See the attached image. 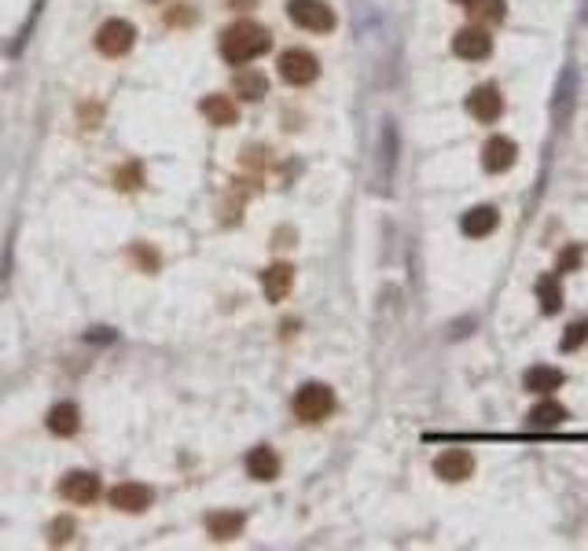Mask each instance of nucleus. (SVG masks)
Segmentation results:
<instances>
[{"instance_id": "1", "label": "nucleus", "mask_w": 588, "mask_h": 551, "mask_svg": "<svg viewBox=\"0 0 588 551\" xmlns=\"http://www.w3.org/2000/svg\"><path fill=\"white\" fill-rule=\"evenodd\" d=\"M269 48H273L269 30L257 26V23H247V19L236 23V26H229L225 37H221V55H225L232 67H243V63L257 60V55H265Z\"/></svg>"}, {"instance_id": "2", "label": "nucleus", "mask_w": 588, "mask_h": 551, "mask_svg": "<svg viewBox=\"0 0 588 551\" xmlns=\"http://www.w3.org/2000/svg\"><path fill=\"white\" fill-rule=\"evenodd\" d=\"M335 412V394H331V386L324 382H305L302 390L294 394V416L302 423H320V419H328Z\"/></svg>"}, {"instance_id": "3", "label": "nucleus", "mask_w": 588, "mask_h": 551, "mask_svg": "<svg viewBox=\"0 0 588 551\" xmlns=\"http://www.w3.org/2000/svg\"><path fill=\"white\" fill-rule=\"evenodd\" d=\"M287 15L294 26H302L309 33H331L335 30V12L324 5V0H291Z\"/></svg>"}, {"instance_id": "4", "label": "nucleus", "mask_w": 588, "mask_h": 551, "mask_svg": "<svg viewBox=\"0 0 588 551\" xmlns=\"http://www.w3.org/2000/svg\"><path fill=\"white\" fill-rule=\"evenodd\" d=\"M316 74H320V63H316L313 51H305V48H287V51L280 55V78H284L287 85H309V81H316Z\"/></svg>"}, {"instance_id": "5", "label": "nucleus", "mask_w": 588, "mask_h": 551, "mask_svg": "<svg viewBox=\"0 0 588 551\" xmlns=\"http://www.w3.org/2000/svg\"><path fill=\"white\" fill-rule=\"evenodd\" d=\"M467 110H471V118L482 122V126L497 122V118L504 115V96H500V89H497V85H478V89L467 96Z\"/></svg>"}, {"instance_id": "6", "label": "nucleus", "mask_w": 588, "mask_h": 551, "mask_svg": "<svg viewBox=\"0 0 588 551\" xmlns=\"http://www.w3.org/2000/svg\"><path fill=\"white\" fill-rule=\"evenodd\" d=\"M133 41H136V30H133V23H126V19L103 23L99 33H96V48H99L103 55H126V51L133 48Z\"/></svg>"}, {"instance_id": "7", "label": "nucleus", "mask_w": 588, "mask_h": 551, "mask_svg": "<svg viewBox=\"0 0 588 551\" xmlns=\"http://www.w3.org/2000/svg\"><path fill=\"white\" fill-rule=\"evenodd\" d=\"M453 51L460 55V60L478 63V60H486V55L493 51V37H490V30H482V26L456 30V37H453Z\"/></svg>"}, {"instance_id": "8", "label": "nucleus", "mask_w": 588, "mask_h": 551, "mask_svg": "<svg viewBox=\"0 0 588 551\" xmlns=\"http://www.w3.org/2000/svg\"><path fill=\"white\" fill-rule=\"evenodd\" d=\"M515 158H518V147L508 136H490L482 144V170L486 173H508L515 165Z\"/></svg>"}, {"instance_id": "9", "label": "nucleus", "mask_w": 588, "mask_h": 551, "mask_svg": "<svg viewBox=\"0 0 588 551\" xmlns=\"http://www.w3.org/2000/svg\"><path fill=\"white\" fill-rule=\"evenodd\" d=\"M474 471V456L467 449H445L438 460H434V474L442 481H467Z\"/></svg>"}, {"instance_id": "10", "label": "nucleus", "mask_w": 588, "mask_h": 551, "mask_svg": "<svg viewBox=\"0 0 588 551\" xmlns=\"http://www.w3.org/2000/svg\"><path fill=\"white\" fill-rule=\"evenodd\" d=\"M111 508L118 511H129V515H140L151 508V489L140 485V481H122L111 489Z\"/></svg>"}, {"instance_id": "11", "label": "nucleus", "mask_w": 588, "mask_h": 551, "mask_svg": "<svg viewBox=\"0 0 588 551\" xmlns=\"http://www.w3.org/2000/svg\"><path fill=\"white\" fill-rule=\"evenodd\" d=\"M574 103H577V70L566 67L563 78H559V85H555V99H552V118H555V126H566L570 122Z\"/></svg>"}, {"instance_id": "12", "label": "nucleus", "mask_w": 588, "mask_h": 551, "mask_svg": "<svg viewBox=\"0 0 588 551\" xmlns=\"http://www.w3.org/2000/svg\"><path fill=\"white\" fill-rule=\"evenodd\" d=\"M497 225H500L497 206H474V210H467L463 220H460V229H463L467 239H482V236L497 232Z\"/></svg>"}, {"instance_id": "13", "label": "nucleus", "mask_w": 588, "mask_h": 551, "mask_svg": "<svg viewBox=\"0 0 588 551\" xmlns=\"http://www.w3.org/2000/svg\"><path fill=\"white\" fill-rule=\"evenodd\" d=\"M60 492L67 496V500H74V504H92L96 496H99V478L89 474V471H74V474L63 478Z\"/></svg>"}, {"instance_id": "14", "label": "nucleus", "mask_w": 588, "mask_h": 551, "mask_svg": "<svg viewBox=\"0 0 588 551\" xmlns=\"http://www.w3.org/2000/svg\"><path fill=\"white\" fill-rule=\"evenodd\" d=\"M291 284H294V268L291 265H269L261 276V287H265V298L269 302H284L291 294Z\"/></svg>"}, {"instance_id": "15", "label": "nucleus", "mask_w": 588, "mask_h": 551, "mask_svg": "<svg viewBox=\"0 0 588 551\" xmlns=\"http://www.w3.org/2000/svg\"><path fill=\"white\" fill-rule=\"evenodd\" d=\"M563 382H566V375L559 368H548V364H533L522 375V386H526L529 394H552V390H559Z\"/></svg>"}, {"instance_id": "16", "label": "nucleus", "mask_w": 588, "mask_h": 551, "mask_svg": "<svg viewBox=\"0 0 588 551\" xmlns=\"http://www.w3.org/2000/svg\"><path fill=\"white\" fill-rule=\"evenodd\" d=\"M247 471H250V478H257V481H273V478L280 474V456H276L269 445H261V449H254V453L247 456Z\"/></svg>"}, {"instance_id": "17", "label": "nucleus", "mask_w": 588, "mask_h": 551, "mask_svg": "<svg viewBox=\"0 0 588 551\" xmlns=\"http://www.w3.org/2000/svg\"><path fill=\"white\" fill-rule=\"evenodd\" d=\"M78 426H81V412H78V405H70V401H63V405H56V408L48 412V430H51V434L70 437V434H78Z\"/></svg>"}, {"instance_id": "18", "label": "nucleus", "mask_w": 588, "mask_h": 551, "mask_svg": "<svg viewBox=\"0 0 588 551\" xmlns=\"http://www.w3.org/2000/svg\"><path fill=\"white\" fill-rule=\"evenodd\" d=\"M243 522H247V518H243L239 511H218V515L206 518V529H210L213 540H232V537L243 533Z\"/></svg>"}, {"instance_id": "19", "label": "nucleus", "mask_w": 588, "mask_h": 551, "mask_svg": "<svg viewBox=\"0 0 588 551\" xmlns=\"http://www.w3.org/2000/svg\"><path fill=\"white\" fill-rule=\"evenodd\" d=\"M566 419H570V412L559 401H541L537 408L529 412V426L533 430H552V426H563Z\"/></svg>"}, {"instance_id": "20", "label": "nucleus", "mask_w": 588, "mask_h": 551, "mask_svg": "<svg viewBox=\"0 0 588 551\" xmlns=\"http://www.w3.org/2000/svg\"><path fill=\"white\" fill-rule=\"evenodd\" d=\"M199 110L213 122V126H236V103L229 96H206L199 103Z\"/></svg>"}, {"instance_id": "21", "label": "nucleus", "mask_w": 588, "mask_h": 551, "mask_svg": "<svg viewBox=\"0 0 588 551\" xmlns=\"http://www.w3.org/2000/svg\"><path fill=\"white\" fill-rule=\"evenodd\" d=\"M537 302H541V313L555 316L563 309V287H559V272L552 276H541L537 280Z\"/></svg>"}, {"instance_id": "22", "label": "nucleus", "mask_w": 588, "mask_h": 551, "mask_svg": "<svg viewBox=\"0 0 588 551\" xmlns=\"http://www.w3.org/2000/svg\"><path fill=\"white\" fill-rule=\"evenodd\" d=\"M236 92H239L243 99L257 103L265 92H269V81H265L261 70H239V74H236Z\"/></svg>"}, {"instance_id": "23", "label": "nucleus", "mask_w": 588, "mask_h": 551, "mask_svg": "<svg viewBox=\"0 0 588 551\" xmlns=\"http://www.w3.org/2000/svg\"><path fill=\"white\" fill-rule=\"evenodd\" d=\"M140 184H144V165L140 162H126L122 170L115 173V188L118 191H136Z\"/></svg>"}, {"instance_id": "24", "label": "nucleus", "mask_w": 588, "mask_h": 551, "mask_svg": "<svg viewBox=\"0 0 588 551\" xmlns=\"http://www.w3.org/2000/svg\"><path fill=\"white\" fill-rule=\"evenodd\" d=\"M588 342V320H574L570 327H566V335H563V353H574V350H581Z\"/></svg>"}, {"instance_id": "25", "label": "nucleus", "mask_w": 588, "mask_h": 551, "mask_svg": "<svg viewBox=\"0 0 588 551\" xmlns=\"http://www.w3.org/2000/svg\"><path fill=\"white\" fill-rule=\"evenodd\" d=\"M471 15L478 23H500L504 19V0H478V5L471 8Z\"/></svg>"}, {"instance_id": "26", "label": "nucleus", "mask_w": 588, "mask_h": 551, "mask_svg": "<svg viewBox=\"0 0 588 551\" xmlns=\"http://www.w3.org/2000/svg\"><path fill=\"white\" fill-rule=\"evenodd\" d=\"M577 265H581V247H566L563 257H559V265H555V272H570Z\"/></svg>"}, {"instance_id": "27", "label": "nucleus", "mask_w": 588, "mask_h": 551, "mask_svg": "<svg viewBox=\"0 0 588 551\" xmlns=\"http://www.w3.org/2000/svg\"><path fill=\"white\" fill-rule=\"evenodd\" d=\"M70 533H74V522H70V518H60L56 526H51V544H63V540H70Z\"/></svg>"}, {"instance_id": "28", "label": "nucleus", "mask_w": 588, "mask_h": 551, "mask_svg": "<svg viewBox=\"0 0 588 551\" xmlns=\"http://www.w3.org/2000/svg\"><path fill=\"white\" fill-rule=\"evenodd\" d=\"M456 5H463V8H474V5H478V0H456Z\"/></svg>"}, {"instance_id": "29", "label": "nucleus", "mask_w": 588, "mask_h": 551, "mask_svg": "<svg viewBox=\"0 0 588 551\" xmlns=\"http://www.w3.org/2000/svg\"><path fill=\"white\" fill-rule=\"evenodd\" d=\"M581 19H584V23H588V0H584V12H581Z\"/></svg>"}]
</instances>
